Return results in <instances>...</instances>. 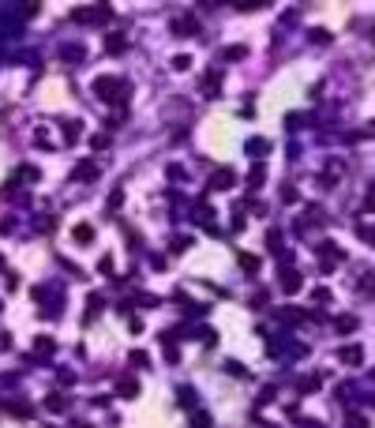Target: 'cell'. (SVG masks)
<instances>
[{
	"label": "cell",
	"instance_id": "cell-5",
	"mask_svg": "<svg viewBox=\"0 0 375 428\" xmlns=\"http://www.w3.org/2000/svg\"><path fill=\"white\" fill-rule=\"evenodd\" d=\"M281 285H285V289H297V285H300V278H297V274H285V282H281Z\"/></svg>",
	"mask_w": 375,
	"mask_h": 428
},
{
	"label": "cell",
	"instance_id": "cell-2",
	"mask_svg": "<svg viewBox=\"0 0 375 428\" xmlns=\"http://www.w3.org/2000/svg\"><path fill=\"white\" fill-rule=\"evenodd\" d=\"M90 237H94V233H90V226H79V229H75V241H83V244H87Z\"/></svg>",
	"mask_w": 375,
	"mask_h": 428
},
{
	"label": "cell",
	"instance_id": "cell-3",
	"mask_svg": "<svg viewBox=\"0 0 375 428\" xmlns=\"http://www.w3.org/2000/svg\"><path fill=\"white\" fill-rule=\"evenodd\" d=\"M45 406H49V410H64V398H60V395H49V398H45Z\"/></svg>",
	"mask_w": 375,
	"mask_h": 428
},
{
	"label": "cell",
	"instance_id": "cell-4",
	"mask_svg": "<svg viewBox=\"0 0 375 428\" xmlns=\"http://www.w3.org/2000/svg\"><path fill=\"white\" fill-rule=\"evenodd\" d=\"M342 357H345V361H357V357H360V349H357V346H349V349H342Z\"/></svg>",
	"mask_w": 375,
	"mask_h": 428
},
{
	"label": "cell",
	"instance_id": "cell-6",
	"mask_svg": "<svg viewBox=\"0 0 375 428\" xmlns=\"http://www.w3.org/2000/svg\"><path fill=\"white\" fill-rule=\"evenodd\" d=\"M349 428H368V421L364 417H349Z\"/></svg>",
	"mask_w": 375,
	"mask_h": 428
},
{
	"label": "cell",
	"instance_id": "cell-1",
	"mask_svg": "<svg viewBox=\"0 0 375 428\" xmlns=\"http://www.w3.org/2000/svg\"><path fill=\"white\" fill-rule=\"evenodd\" d=\"M75 19H83V23H90V19H105V8H79Z\"/></svg>",
	"mask_w": 375,
	"mask_h": 428
}]
</instances>
